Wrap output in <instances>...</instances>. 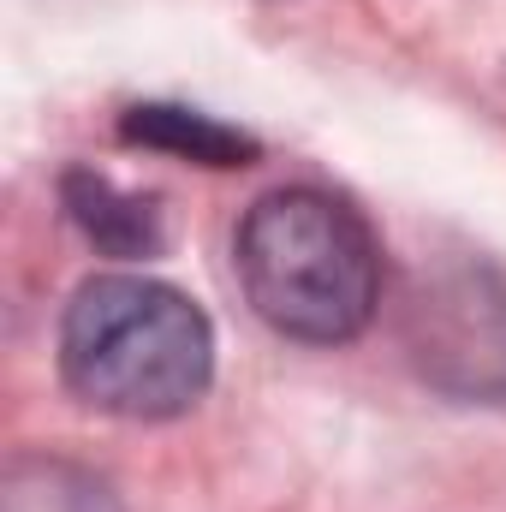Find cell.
Here are the masks:
<instances>
[{
    "instance_id": "cell-4",
    "label": "cell",
    "mask_w": 506,
    "mask_h": 512,
    "mask_svg": "<svg viewBox=\"0 0 506 512\" xmlns=\"http://www.w3.org/2000/svg\"><path fill=\"white\" fill-rule=\"evenodd\" d=\"M60 203L72 215V227L96 245L102 256H120V262H149V256L167 251V221L155 209V197H137L120 191L108 173H90V167H72L60 179Z\"/></svg>"
},
{
    "instance_id": "cell-1",
    "label": "cell",
    "mask_w": 506,
    "mask_h": 512,
    "mask_svg": "<svg viewBox=\"0 0 506 512\" xmlns=\"http://www.w3.org/2000/svg\"><path fill=\"white\" fill-rule=\"evenodd\" d=\"M60 376L96 411L161 423L203 399L215 376V328L167 280L96 274L66 304Z\"/></svg>"
},
{
    "instance_id": "cell-6",
    "label": "cell",
    "mask_w": 506,
    "mask_h": 512,
    "mask_svg": "<svg viewBox=\"0 0 506 512\" xmlns=\"http://www.w3.org/2000/svg\"><path fill=\"white\" fill-rule=\"evenodd\" d=\"M0 512H120L114 489L66 459H18L6 471Z\"/></svg>"
},
{
    "instance_id": "cell-5",
    "label": "cell",
    "mask_w": 506,
    "mask_h": 512,
    "mask_svg": "<svg viewBox=\"0 0 506 512\" xmlns=\"http://www.w3.org/2000/svg\"><path fill=\"white\" fill-rule=\"evenodd\" d=\"M120 137L143 143V149H161V155H179V161H197V167H251L256 161L251 131L221 126L215 114L173 108V102H137V108H126Z\"/></svg>"
},
{
    "instance_id": "cell-3",
    "label": "cell",
    "mask_w": 506,
    "mask_h": 512,
    "mask_svg": "<svg viewBox=\"0 0 506 512\" xmlns=\"http://www.w3.org/2000/svg\"><path fill=\"white\" fill-rule=\"evenodd\" d=\"M411 352L453 393H506V280L483 262L441 274L411 304Z\"/></svg>"
},
{
    "instance_id": "cell-2",
    "label": "cell",
    "mask_w": 506,
    "mask_h": 512,
    "mask_svg": "<svg viewBox=\"0 0 506 512\" xmlns=\"http://www.w3.org/2000/svg\"><path fill=\"white\" fill-rule=\"evenodd\" d=\"M239 286L286 340L346 346L370 328L381 298V251L364 215L328 191H268L239 227Z\"/></svg>"
}]
</instances>
